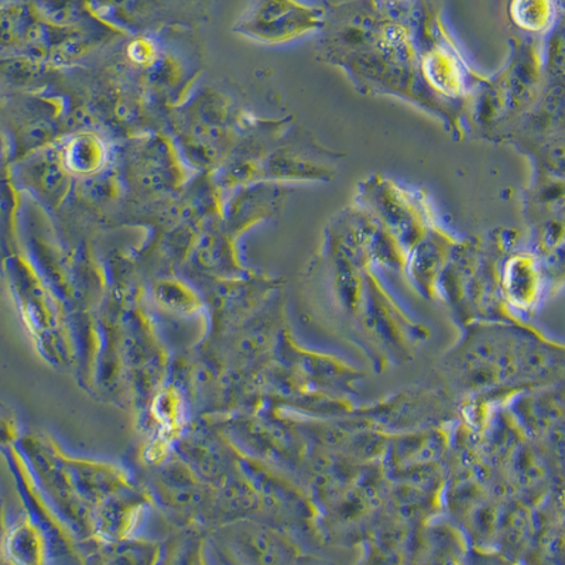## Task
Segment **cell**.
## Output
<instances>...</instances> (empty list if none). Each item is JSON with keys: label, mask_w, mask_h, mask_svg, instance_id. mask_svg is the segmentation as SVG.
<instances>
[{"label": "cell", "mask_w": 565, "mask_h": 565, "mask_svg": "<svg viewBox=\"0 0 565 565\" xmlns=\"http://www.w3.org/2000/svg\"><path fill=\"white\" fill-rule=\"evenodd\" d=\"M317 43L321 62L337 65L367 95L405 99L436 116L456 140L466 139V109L437 97L422 75L417 42L420 2L326 3Z\"/></svg>", "instance_id": "6da1fadb"}, {"label": "cell", "mask_w": 565, "mask_h": 565, "mask_svg": "<svg viewBox=\"0 0 565 565\" xmlns=\"http://www.w3.org/2000/svg\"><path fill=\"white\" fill-rule=\"evenodd\" d=\"M536 328L523 321H476L448 353L444 367L463 392L526 388L530 342Z\"/></svg>", "instance_id": "7a4b0ae2"}, {"label": "cell", "mask_w": 565, "mask_h": 565, "mask_svg": "<svg viewBox=\"0 0 565 565\" xmlns=\"http://www.w3.org/2000/svg\"><path fill=\"white\" fill-rule=\"evenodd\" d=\"M543 39L514 35L511 55L501 71L479 85L466 109L468 136L494 141L536 103L546 83Z\"/></svg>", "instance_id": "3957f363"}, {"label": "cell", "mask_w": 565, "mask_h": 565, "mask_svg": "<svg viewBox=\"0 0 565 565\" xmlns=\"http://www.w3.org/2000/svg\"><path fill=\"white\" fill-rule=\"evenodd\" d=\"M443 3L420 2L417 42L424 83L437 97L467 109L486 75L469 64L466 54L443 19Z\"/></svg>", "instance_id": "277c9868"}, {"label": "cell", "mask_w": 565, "mask_h": 565, "mask_svg": "<svg viewBox=\"0 0 565 565\" xmlns=\"http://www.w3.org/2000/svg\"><path fill=\"white\" fill-rule=\"evenodd\" d=\"M353 203L372 215L407 256L440 225L426 191L382 173L372 174L358 185Z\"/></svg>", "instance_id": "5b68a950"}, {"label": "cell", "mask_w": 565, "mask_h": 565, "mask_svg": "<svg viewBox=\"0 0 565 565\" xmlns=\"http://www.w3.org/2000/svg\"><path fill=\"white\" fill-rule=\"evenodd\" d=\"M345 156L320 145L315 135L292 125L262 160V181H331Z\"/></svg>", "instance_id": "8992f818"}, {"label": "cell", "mask_w": 565, "mask_h": 565, "mask_svg": "<svg viewBox=\"0 0 565 565\" xmlns=\"http://www.w3.org/2000/svg\"><path fill=\"white\" fill-rule=\"evenodd\" d=\"M326 19V3L266 0L252 4L242 14L235 30L255 42L277 45L320 33L324 29Z\"/></svg>", "instance_id": "52a82bcc"}, {"label": "cell", "mask_w": 565, "mask_h": 565, "mask_svg": "<svg viewBox=\"0 0 565 565\" xmlns=\"http://www.w3.org/2000/svg\"><path fill=\"white\" fill-rule=\"evenodd\" d=\"M183 146L196 164H215L225 153L230 136V106L214 90H204L181 115Z\"/></svg>", "instance_id": "ba28073f"}, {"label": "cell", "mask_w": 565, "mask_h": 565, "mask_svg": "<svg viewBox=\"0 0 565 565\" xmlns=\"http://www.w3.org/2000/svg\"><path fill=\"white\" fill-rule=\"evenodd\" d=\"M565 130V84L556 81L544 83L536 103L504 129L494 143L511 145L522 154Z\"/></svg>", "instance_id": "9c48e42d"}, {"label": "cell", "mask_w": 565, "mask_h": 565, "mask_svg": "<svg viewBox=\"0 0 565 565\" xmlns=\"http://www.w3.org/2000/svg\"><path fill=\"white\" fill-rule=\"evenodd\" d=\"M501 292L509 310L532 316L550 297L542 257L521 246L504 257L501 265Z\"/></svg>", "instance_id": "30bf717a"}, {"label": "cell", "mask_w": 565, "mask_h": 565, "mask_svg": "<svg viewBox=\"0 0 565 565\" xmlns=\"http://www.w3.org/2000/svg\"><path fill=\"white\" fill-rule=\"evenodd\" d=\"M456 236L438 225L407 256L405 275L427 299L438 297V282L458 244Z\"/></svg>", "instance_id": "8fae6325"}, {"label": "cell", "mask_w": 565, "mask_h": 565, "mask_svg": "<svg viewBox=\"0 0 565 565\" xmlns=\"http://www.w3.org/2000/svg\"><path fill=\"white\" fill-rule=\"evenodd\" d=\"M287 199V190L281 184L260 181L242 186L226 205L225 228L230 234H236L256 222L271 218L279 214Z\"/></svg>", "instance_id": "7c38bea8"}, {"label": "cell", "mask_w": 565, "mask_h": 565, "mask_svg": "<svg viewBox=\"0 0 565 565\" xmlns=\"http://www.w3.org/2000/svg\"><path fill=\"white\" fill-rule=\"evenodd\" d=\"M136 180L146 190H171L179 183L181 171L168 141L153 138L141 146L135 159Z\"/></svg>", "instance_id": "4fadbf2b"}, {"label": "cell", "mask_w": 565, "mask_h": 565, "mask_svg": "<svg viewBox=\"0 0 565 565\" xmlns=\"http://www.w3.org/2000/svg\"><path fill=\"white\" fill-rule=\"evenodd\" d=\"M565 211V180L533 175L523 193V216L527 228L556 218Z\"/></svg>", "instance_id": "5bb4252c"}, {"label": "cell", "mask_w": 565, "mask_h": 565, "mask_svg": "<svg viewBox=\"0 0 565 565\" xmlns=\"http://www.w3.org/2000/svg\"><path fill=\"white\" fill-rule=\"evenodd\" d=\"M468 539L454 529H431L422 539L416 565H468Z\"/></svg>", "instance_id": "9a60e30c"}, {"label": "cell", "mask_w": 565, "mask_h": 565, "mask_svg": "<svg viewBox=\"0 0 565 565\" xmlns=\"http://www.w3.org/2000/svg\"><path fill=\"white\" fill-rule=\"evenodd\" d=\"M508 14L519 33L544 39L557 22L559 3L550 0H519L509 3Z\"/></svg>", "instance_id": "2e32d148"}, {"label": "cell", "mask_w": 565, "mask_h": 565, "mask_svg": "<svg viewBox=\"0 0 565 565\" xmlns=\"http://www.w3.org/2000/svg\"><path fill=\"white\" fill-rule=\"evenodd\" d=\"M232 235L218 222H212L206 226L195 246V259L203 269L218 270L235 265L234 246Z\"/></svg>", "instance_id": "e0dca14e"}, {"label": "cell", "mask_w": 565, "mask_h": 565, "mask_svg": "<svg viewBox=\"0 0 565 565\" xmlns=\"http://www.w3.org/2000/svg\"><path fill=\"white\" fill-rule=\"evenodd\" d=\"M64 168L78 174L99 170L105 161V148L97 136L83 135L70 141L64 153Z\"/></svg>", "instance_id": "ac0fdd59"}, {"label": "cell", "mask_w": 565, "mask_h": 565, "mask_svg": "<svg viewBox=\"0 0 565 565\" xmlns=\"http://www.w3.org/2000/svg\"><path fill=\"white\" fill-rule=\"evenodd\" d=\"M533 175L565 180V130L529 151Z\"/></svg>", "instance_id": "d6986e66"}, {"label": "cell", "mask_w": 565, "mask_h": 565, "mask_svg": "<svg viewBox=\"0 0 565 565\" xmlns=\"http://www.w3.org/2000/svg\"><path fill=\"white\" fill-rule=\"evenodd\" d=\"M542 57L544 77L565 84V9L562 4L556 24L543 39Z\"/></svg>", "instance_id": "ffe728a7"}, {"label": "cell", "mask_w": 565, "mask_h": 565, "mask_svg": "<svg viewBox=\"0 0 565 565\" xmlns=\"http://www.w3.org/2000/svg\"><path fill=\"white\" fill-rule=\"evenodd\" d=\"M524 247L540 257L547 256L565 244V222L562 216L539 222L527 228Z\"/></svg>", "instance_id": "44dd1931"}, {"label": "cell", "mask_w": 565, "mask_h": 565, "mask_svg": "<svg viewBox=\"0 0 565 565\" xmlns=\"http://www.w3.org/2000/svg\"><path fill=\"white\" fill-rule=\"evenodd\" d=\"M542 260L547 276L550 297L556 296L565 287V244L542 257Z\"/></svg>", "instance_id": "7402d4cb"}, {"label": "cell", "mask_w": 565, "mask_h": 565, "mask_svg": "<svg viewBox=\"0 0 565 565\" xmlns=\"http://www.w3.org/2000/svg\"><path fill=\"white\" fill-rule=\"evenodd\" d=\"M158 296L166 305L175 307V309H185V307L193 302V297L190 296V292L183 286L171 281L163 282L159 287Z\"/></svg>", "instance_id": "603a6c76"}, {"label": "cell", "mask_w": 565, "mask_h": 565, "mask_svg": "<svg viewBox=\"0 0 565 565\" xmlns=\"http://www.w3.org/2000/svg\"><path fill=\"white\" fill-rule=\"evenodd\" d=\"M468 565H522L514 559L503 556L499 552H481L471 548L468 556Z\"/></svg>", "instance_id": "cb8c5ba5"}, {"label": "cell", "mask_w": 565, "mask_h": 565, "mask_svg": "<svg viewBox=\"0 0 565 565\" xmlns=\"http://www.w3.org/2000/svg\"><path fill=\"white\" fill-rule=\"evenodd\" d=\"M129 55L136 64L148 65L156 58L154 44L145 39L136 40L130 44Z\"/></svg>", "instance_id": "d4e9b609"}]
</instances>
